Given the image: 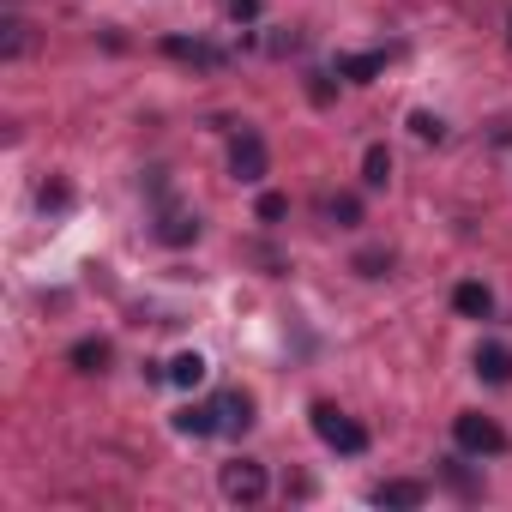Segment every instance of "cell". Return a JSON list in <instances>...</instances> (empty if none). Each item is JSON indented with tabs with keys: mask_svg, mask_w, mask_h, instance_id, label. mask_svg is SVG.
Returning a JSON list of instances; mask_svg holds the SVG:
<instances>
[{
	"mask_svg": "<svg viewBox=\"0 0 512 512\" xmlns=\"http://www.w3.org/2000/svg\"><path fill=\"white\" fill-rule=\"evenodd\" d=\"M314 434H320L332 452H344V458H362V452H368V428L350 422L338 404H314Z\"/></svg>",
	"mask_w": 512,
	"mask_h": 512,
	"instance_id": "6da1fadb",
	"label": "cell"
},
{
	"mask_svg": "<svg viewBox=\"0 0 512 512\" xmlns=\"http://www.w3.org/2000/svg\"><path fill=\"white\" fill-rule=\"evenodd\" d=\"M452 440H458V452H470V458H494V452H506L500 422H494V416H482V410L452 416Z\"/></svg>",
	"mask_w": 512,
	"mask_h": 512,
	"instance_id": "7a4b0ae2",
	"label": "cell"
},
{
	"mask_svg": "<svg viewBox=\"0 0 512 512\" xmlns=\"http://www.w3.org/2000/svg\"><path fill=\"white\" fill-rule=\"evenodd\" d=\"M223 494H229L235 506L266 500V464H253V458H235V464H223Z\"/></svg>",
	"mask_w": 512,
	"mask_h": 512,
	"instance_id": "3957f363",
	"label": "cell"
},
{
	"mask_svg": "<svg viewBox=\"0 0 512 512\" xmlns=\"http://www.w3.org/2000/svg\"><path fill=\"white\" fill-rule=\"evenodd\" d=\"M229 175L247 181V187H253V181H266V139H260V133H241V139H235V151H229Z\"/></svg>",
	"mask_w": 512,
	"mask_h": 512,
	"instance_id": "277c9868",
	"label": "cell"
},
{
	"mask_svg": "<svg viewBox=\"0 0 512 512\" xmlns=\"http://www.w3.org/2000/svg\"><path fill=\"white\" fill-rule=\"evenodd\" d=\"M253 428V398L247 392H223L217 398V434H247Z\"/></svg>",
	"mask_w": 512,
	"mask_h": 512,
	"instance_id": "5b68a950",
	"label": "cell"
},
{
	"mask_svg": "<svg viewBox=\"0 0 512 512\" xmlns=\"http://www.w3.org/2000/svg\"><path fill=\"white\" fill-rule=\"evenodd\" d=\"M476 374H482L488 386H506V380H512V350H506V344H482V350H476Z\"/></svg>",
	"mask_w": 512,
	"mask_h": 512,
	"instance_id": "8992f818",
	"label": "cell"
},
{
	"mask_svg": "<svg viewBox=\"0 0 512 512\" xmlns=\"http://www.w3.org/2000/svg\"><path fill=\"white\" fill-rule=\"evenodd\" d=\"M452 308H458L464 320H488V314H494V296H488V284H458V290H452Z\"/></svg>",
	"mask_w": 512,
	"mask_h": 512,
	"instance_id": "52a82bcc",
	"label": "cell"
},
{
	"mask_svg": "<svg viewBox=\"0 0 512 512\" xmlns=\"http://www.w3.org/2000/svg\"><path fill=\"white\" fill-rule=\"evenodd\" d=\"M157 235H163L169 247H181V241H193V235H199V217H193V211H181V205H169V211H163V223H157Z\"/></svg>",
	"mask_w": 512,
	"mask_h": 512,
	"instance_id": "ba28073f",
	"label": "cell"
},
{
	"mask_svg": "<svg viewBox=\"0 0 512 512\" xmlns=\"http://www.w3.org/2000/svg\"><path fill=\"white\" fill-rule=\"evenodd\" d=\"M175 434H193V440L217 434V404H187V410L175 416Z\"/></svg>",
	"mask_w": 512,
	"mask_h": 512,
	"instance_id": "9c48e42d",
	"label": "cell"
},
{
	"mask_svg": "<svg viewBox=\"0 0 512 512\" xmlns=\"http://www.w3.org/2000/svg\"><path fill=\"white\" fill-rule=\"evenodd\" d=\"M199 380H205V356H199V350H181V356L169 362V386H181V392H193Z\"/></svg>",
	"mask_w": 512,
	"mask_h": 512,
	"instance_id": "30bf717a",
	"label": "cell"
},
{
	"mask_svg": "<svg viewBox=\"0 0 512 512\" xmlns=\"http://www.w3.org/2000/svg\"><path fill=\"white\" fill-rule=\"evenodd\" d=\"M338 73H344V79H356V85H368V79H380V73H386V55H380V49H374V55H344V61H338Z\"/></svg>",
	"mask_w": 512,
	"mask_h": 512,
	"instance_id": "8fae6325",
	"label": "cell"
},
{
	"mask_svg": "<svg viewBox=\"0 0 512 512\" xmlns=\"http://www.w3.org/2000/svg\"><path fill=\"white\" fill-rule=\"evenodd\" d=\"M374 500H380V506H422V500H428V488H422V482H380V488H374Z\"/></svg>",
	"mask_w": 512,
	"mask_h": 512,
	"instance_id": "7c38bea8",
	"label": "cell"
},
{
	"mask_svg": "<svg viewBox=\"0 0 512 512\" xmlns=\"http://www.w3.org/2000/svg\"><path fill=\"white\" fill-rule=\"evenodd\" d=\"M362 181H368V187H386V181H392V151H386V145H368V151H362Z\"/></svg>",
	"mask_w": 512,
	"mask_h": 512,
	"instance_id": "4fadbf2b",
	"label": "cell"
},
{
	"mask_svg": "<svg viewBox=\"0 0 512 512\" xmlns=\"http://www.w3.org/2000/svg\"><path fill=\"white\" fill-rule=\"evenodd\" d=\"M103 362H109V344H103V338L73 344V368H79V374H103Z\"/></svg>",
	"mask_w": 512,
	"mask_h": 512,
	"instance_id": "5bb4252c",
	"label": "cell"
},
{
	"mask_svg": "<svg viewBox=\"0 0 512 512\" xmlns=\"http://www.w3.org/2000/svg\"><path fill=\"white\" fill-rule=\"evenodd\" d=\"M326 217H332L338 229H350V223H362V205H356V193H338V199L326 205Z\"/></svg>",
	"mask_w": 512,
	"mask_h": 512,
	"instance_id": "9a60e30c",
	"label": "cell"
},
{
	"mask_svg": "<svg viewBox=\"0 0 512 512\" xmlns=\"http://www.w3.org/2000/svg\"><path fill=\"white\" fill-rule=\"evenodd\" d=\"M410 133L440 145V139H446V121H440V115H428V109H416V115H410Z\"/></svg>",
	"mask_w": 512,
	"mask_h": 512,
	"instance_id": "2e32d148",
	"label": "cell"
},
{
	"mask_svg": "<svg viewBox=\"0 0 512 512\" xmlns=\"http://www.w3.org/2000/svg\"><path fill=\"white\" fill-rule=\"evenodd\" d=\"M163 49H169V55H175V61H205V67H211V61H217V55H211V49H205V43H181V37H169V43H163Z\"/></svg>",
	"mask_w": 512,
	"mask_h": 512,
	"instance_id": "e0dca14e",
	"label": "cell"
},
{
	"mask_svg": "<svg viewBox=\"0 0 512 512\" xmlns=\"http://www.w3.org/2000/svg\"><path fill=\"white\" fill-rule=\"evenodd\" d=\"M284 211H290V199H284V193H260V223H278Z\"/></svg>",
	"mask_w": 512,
	"mask_h": 512,
	"instance_id": "ac0fdd59",
	"label": "cell"
},
{
	"mask_svg": "<svg viewBox=\"0 0 512 512\" xmlns=\"http://www.w3.org/2000/svg\"><path fill=\"white\" fill-rule=\"evenodd\" d=\"M386 266H392V253H362V260H356V272H362V278H380Z\"/></svg>",
	"mask_w": 512,
	"mask_h": 512,
	"instance_id": "d6986e66",
	"label": "cell"
},
{
	"mask_svg": "<svg viewBox=\"0 0 512 512\" xmlns=\"http://www.w3.org/2000/svg\"><path fill=\"white\" fill-rule=\"evenodd\" d=\"M260 7H266V0H229V19L241 25V19H260Z\"/></svg>",
	"mask_w": 512,
	"mask_h": 512,
	"instance_id": "ffe728a7",
	"label": "cell"
},
{
	"mask_svg": "<svg viewBox=\"0 0 512 512\" xmlns=\"http://www.w3.org/2000/svg\"><path fill=\"white\" fill-rule=\"evenodd\" d=\"M7 55H25V25L19 19H7Z\"/></svg>",
	"mask_w": 512,
	"mask_h": 512,
	"instance_id": "44dd1931",
	"label": "cell"
}]
</instances>
